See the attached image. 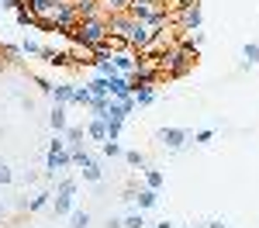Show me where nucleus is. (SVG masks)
Returning <instances> with one entry per match:
<instances>
[{
    "instance_id": "4be33fe9",
    "label": "nucleus",
    "mask_w": 259,
    "mask_h": 228,
    "mask_svg": "<svg viewBox=\"0 0 259 228\" xmlns=\"http://www.w3.org/2000/svg\"><path fill=\"white\" fill-rule=\"evenodd\" d=\"M18 49H21V56H41V49H45V45H41L38 38H24Z\"/></svg>"
},
{
    "instance_id": "f3484780",
    "label": "nucleus",
    "mask_w": 259,
    "mask_h": 228,
    "mask_svg": "<svg viewBox=\"0 0 259 228\" xmlns=\"http://www.w3.org/2000/svg\"><path fill=\"white\" fill-rule=\"evenodd\" d=\"M242 62H245L249 69L259 62V45H256V41H245V45H242Z\"/></svg>"
},
{
    "instance_id": "20e7f679",
    "label": "nucleus",
    "mask_w": 259,
    "mask_h": 228,
    "mask_svg": "<svg viewBox=\"0 0 259 228\" xmlns=\"http://www.w3.org/2000/svg\"><path fill=\"white\" fill-rule=\"evenodd\" d=\"M49 204H52V190H35L31 197H24V201H21V207H24L28 214H38V211H49Z\"/></svg>"
},
{
    "instance_id": "9d476101",
    "label": "nucleus",
    "mask_w": 259,
    "mask_h": 228,
    "mask_svg": "<svg viewBox=\"0 0 259 228\" xmlns=\"http://www.w3.org/2000/svg\"><path fill=\"white\" fill-rule=\"evenodd\" d=\"M107 90H111V97H132V86H128V76H107Z\"/></svg>"
},
{
    "instance_id": "412c9836",
    "label": "nucleus",
    "mask_w": 259,
    "mask_h": 228,
    "mask_svg": "<svg viewBox=\"0 0 259 228\" xmlns=\"http://www.w3.org/2000/svg\"><path fill=\"white\" fill-rule=\"evenodd\" d=\"M90 101H94V97H90L87 83H76V90H73V104H76V107H90Z\"/></svg>"
},
{
    "instance_id": "1a4fd4ad",
    "label": "nucleus",
    "mask_w": 259,
    "mask_h": 228,
    "mask_svg": "<svg viewBox=\"0 0 259 228\" xmlns=\"http://www.w3.org/2000/svg\"><path fill=\"white\" fill-rule=\"evenodd\" d=\"M83 128H87V139H90V142H107V121H100V118H90V121L83 124Z\"/></svg>"
},
{
    "instance_id": "4c0bfd02",
    "label": "nucleus",
    "mask_w": 259,
    "mask_h": 228,
    "mask_svg": "<svg viewBox=\"0 0 259 228\" xmlns=\"http://www.w3.org/2000/svg\"><path fill=\"white\" fill-rule=\"evenodd\" d=\"M66 228H73V225H66Z\"/></svg>"
},
{
    "instance_id": "f03ea898",
    "label": "nucleus",
    "mask_w": 259,
    "mask_h": 228,
    "mask_svg": "<svg viewBox=\"0 0 259 228\" xmlns=\"http://www.w3.org/2000/svg\"><path fill=\"white\" fill-rule=\"evenodd\" d=\"M177 24H180V35H190L204 24V11H200L197 0H177Z\"/></svg>"
},
{
    "instance_id": "c85d7f7f",
    "label": "nucleus",
    "mask_w": 259,
    "mask_h": 228,
    "mask_svg": "<svg viewBox=\"0 0 259 228\" xmlns=\"http://www.w3.org/2000/svg\"><path fill=\"white\" fill-rule=\"evenodd\" d=\"M124 131V121H107V139H121Z\"/></svg>"
},
{
    "instance_id": "423d86ee",
    "label": "nucleus",
    "mask_w": 259,
    "mask_h": 228,
    "mask_svg": "<svg viewBox=\"0 0 259 228\" xmlns=\"http://www.w3.org/2000/svg\"><path fill=\"white\" fill-rule=\"evenodd\" d=\"M49 128H52L56 135H62V131L69 128V107H62V104H52V107H49Z\"/></svg>"
},
{
    "instance_id": "bb28decb",
    "label": "nucleus",
    "mask_w": 259,
    "mask_h": 228,
    "mask_svg": "<svg viewBox=\"0 0 259 228\" xmlns=\"http://www.w3.org/2000/svg\"><path fill=\"white\" fill-rule=\"evenodd\" d=\"M11 184H14V169L7 163H0V187H11Z\"/></svg>"
},
{
    "instance_id": "7c9ffc66",
    "label": "nucleus",
    "mask_w": 259,
    "mask_h": 228,
    "mask_svg": "<svg viewBox=\"0 0 259 228\" xmlns=\"http://www.w3.org/2000/svg\"><path fill=\"white\" fill-rule=\"evenodd\" d=\"M24 0H0V11H21Z\"/></svg>"
},
{
    "instance_id": "a878e982",
    "label": "nucleus",
    "mask_w": 259,
    "mask_h": 228,
    "mask_svg": "<svg viewBox=\"0 0 259 228\" xmlns=\"http://www.w3.org/2000/svg\"><path fill=\"white\" fill-rule=\"evenodd\" d=\"M132 97H135V107H149V104H156V90H139Z\"/></svg>"
},
{
    "instance_id": "b1692460",
    "label": "nucleus",
    "mask_w": 259,
    "mask_h": 228,
    "mask_svg": "<svg viewBox=\"0 0 259 228\" xmlns=\"http://www.w3.org/2000/svg\"><path fill=\"white\" fill-rule=\"evenodd\" d=\"M76 190H80V184H76L73 176H62L59 184H56V194H73V197H76Z\"/></svg>"
},
{
    "instance_id": "dca6fc26",
    "label": "nucleus",
    "mask_w": 259,
    "mask_h": 228,
    "mask_svg": "<svg viewBox=\"0 0 259 228\" xmlns=\"http://www.w3.org/2000/svg\"><path fill=\"white\" fill-rule=\"evenodd\" d=\"M121 159H124V163L132 166V169H139V173H142V169H145V166H149V159L142 156L139 149H124V156H121Z\"/></svg>"
},
{
    "instance_id": "6e6552de",
    "label": "nucleus",
    "mask_w": 259,
    "mask_h": 228,
    "mask_svg": "<svg viewBox=\"0 0 259 228\" xmlns=\"http://www.w3.org/2000/svg\"><path fill=\"white\" fill-rule=\"evenodd\" d=\"M156 204H159V190H152V187H142L139 194H135V207H139V211H152Z\"/></svg>"
},
{
    "instance_id": "ddd939ff",
    "label": "nucleus",
    "mask_w": 259,
    "mask_h": 228,
    "mask_svg": "<svg viewBox=\"0 0 259 228\" xmlns=\"http://www.w3.org/2000/svg\"><path fill=\"white\" fill-rule=\"evenodd\" d=\"M100 14L111 18V14H128V0H100Z\"/></svg>"
},
{
    "instance_id": "aec40b11",
    "label": "nucleus",
    "mask_w": 259,
    "mask_h": 228,
    "mask_svg": "<svg viewBox=\"0 0 259 228\" xmlns=\"http://www.w3.org/2000/svg\"><path fill=\"white\" fill-rule=\"evenodd\" d=\"M90 221H94V218H90L87 207H76V211L69 214V225H73V228H90Z\"/></svg>"
},
{
    "instance_id": "9b49d317",
    "label": "nucleus",
    "mask_w": 259,
    "mask_h": 228,
    "mask_svg": "<svg viewBox=\"0 0 259 228\" xmlns=\"http://www.w3.org/2000/svg\"><path fill=\"white\" fill-rule=\"evenodd\" d=\"M142 176H145V187H152V190H162V184H166V173L156 169V166H145Z\"/></svg>"
},
{
    "instance_id": "c756f323",
    "label": "nucleus",
    "mask_w": 259,
    "mask_h": 228,
    "mask_svg": "<svg viewBox=\"0 0 259 228\" xmlns=\"http://www.w3.org/2000/svg\"><path fill=\"white\" fill-rule=\"evenodd\" d=\"M45 152H66V139H62V135H56L52 142L45 145Z\"/></svg>"
},
{
    "instance_id": "e433bc0d",
    "label": "nucleus",
    "mask_w": 259,
    "mask_h": 228,
    "mask_svg": "<svg viewBox=\"0 0 259 228\" xmlns=\"http://www.w3.org/2000/svg\"><path fill=\"white\" fill-rule=\"evenodd\" d=\"M177 228H190V225H177Z\"/></svg>"
},
{
    "instance_id": "39448f33",
    "label": "nucleus",
    "mask_w": 259,
    "mask_h": 228,
    "mask_svg": "<svg viewBox=\"0 0 259 228\" xmlns=\"http://www.w3.org/2000/svg\"><path fill=\"white\" fill-rule=\"evenodd\" d=\"M49 211H52L56 218H69V214L76 211V197H73V194H52V204H49Z\"/></svg>"
},
{
    "instance_id": "4468645a",
    "label": "nucleus",
    "mask_w": 259,
    "mask_h": 228,
    "mask_svg": "<svg viewBox=\"0 0 259 228\" xmlns=\"http://www.w3.org/2000/svg\"><path fill=\"white\" fill-rule=\"evenodd\" d=\"M87 90H90V97H111L107 76H90V80H87Z\"/></svg>"
},
{
    "instance_id": "c9c22d12",
    "label": "nucleus",
    "mask_w": 259,
    "mask_h": 228,
    "mask_svg": "<svg viewBox=\"0 0 259 228\" xmlns=\"http://www.w3.org/2000/svg\"><path fill=\"white\" fill-rule=\"evenodd\" d=\"M0 218H4V204H0Z\"/></svg>"
},
{
    "instance_id": "393cba45",
    "label": "nucleus",
    "mask_w": 259,
    "mask_h": 228,
    "mask_svg": "<svg viewBox=\"0 0 259 228\" xmlns=\"http://www.w3.org/2000/svg\"><path fill=\"white\" fill-rule=\"evenodd\" d=\"M190 142H194V145H211V142H214V128H204V131H194V135H190Z\"/></svg>"
},
{
    "instance_id": "cd10ccee",
    "label": "nucleus",
    "mask_w": 259,
    "mask_h": 228,
    "mask_svg": "<svg viewBox=\"0 0 259 228\" xmlns=\"http://www.w3.org/2000/svg\"><path fill=\"white\" fill-rule=\"evenodd\" d=\"M0 52H4L11 62H21V49H18V45H0Z\"/></svg>"
},
{
    "instance_id": "6ab92c4d",
    "label": "nucleus",
    "mask_w": 259,
    "mask_h": 228,
    "mask_svg": "<svg viewBox=\"0 0 259 228\" xmlns=\"http://www.w3.org/2000/svg\"><path fill=\"white\" fill-rule=\"evenodd\" d=\"M80 176L87 180V184H100V176H104V169H100V163L94 159L90 166H83V169H80Z\"/></svg>"
},
{
    "instance_id": "72a5a7b5",
    "label": "nucleus",
    "mask_w": 259,
    "mask_h": 228,
    "mask_svg": "<svg viewBox=\"0 0 259 228\" xmlns=\"http://www.w3.org/2000/svg\"><path fill=\"white\" fill-rule=\"evenodd\" d=\"M204 228H228V225H225L221 218H211V221H207V225H204Z\"/></svg>"
},
{
    "instance_id": "5701e85b",
    "label": "nucleus",
    "mask_w": 259,
    "mask_h": 228,
    "mask_svg": "<svg viewBox=\"0 0 259 228\" xmlns=\"http://www.w3.org/2000/svg\"><path fill=\"white\" fill-rule=\"evenodd\" d=\"M121 221H124V228H145V211L135 207V211H132V214H124Z\"/></svg>"
},
{
    "instance_id": "f257e3e1",
    "label": "nucleus",
    "mask_w": 259,
    "mask_h": 228,
    "mask_svg": "<svg viewBox=\"0 0 259 228\" xmlns=\"http://www.w3.org/2000/svg\"><path fill=\"white\" fill-rule=\"evenodd\" d=\"M69 38L76 41V45H87V49H97L104 41L111 38V28H107V18L104 14H94V18H83L73 24V31H69Z\"/></svg>"
},
{
    "instance_id": "f704fd0d",
    "label": "nucleus",
    "mask_w": 259,
    "mask_h": 228,
    "mask_svg": "<svg viewBox=\"0 0 259 228\" xmlns=\"http://www.w3.org/2000/svg\"><path fill=\"white\" fill-rule=\"evenodd\" d=\"M156 228H177V221H169V218H162V221H156Z\"/></svg>"
},
{
    "instance_id": "f8f14e48",
    "label": "nucleus",
    "mask_w": 259,
    "mask_h": 228,
    "mask_svg": "<svg viewBox=\"0 0 259 228\" xmlns=\"http://www.w3.org/2000/svg\"><path fill=\"white\" fill-rule=\"evenodd\" d=\"M73 7H76V18H94L100 14V0H73Z\"/></svg>"
},
{
    "instance_id": "2f4dec72",
    "label": "nucleus",
    "mask_w": 259,
    "mask_h": 228,
    "mask_svg": "<svg viewBox=\"0 0 259 228\" xmlns=\"http://www.w3.org/2000/svg\"><path fill=\"white\" fill-rule=\"evenodd\" d=\"M35 86H38L41 94H52V86H56V83H49V80H41V76H35Z\"/></svg>"
},
{
    "instance_id": "a211bd4d",
    "label": "nucleus",
    "mask_w": 259,
    "mask_h": 228,
    "mask_svg": "<svg viewBox=\"0 0 259 228\" xmlns=\"http://www.w3.org/2000/svg\"><path fill=\"white\" fill-rule=\"evenodd\" d=\"M100 152H104L107 159H121V156H124V149H121L118 139H107V142H100Z\"/></svg>"
},
{
    "instance_id": "473e14b6",
    "label": "nucleus",
    "mask_w": 259,
    "mask_h": 228,
    "mask_svg": "<svg viewBox=\"0 0 259 228\" xmlns=\"http://www.w3.org/2000/svg\"><path fill=\"white\" fill-rule=\"evenodd\" d=\"M104 228H124V221H121L118 214H111V218H107V225H104Z\"/></svg>"
},
{
    "instance_id": "7ed1b4c3",
    "label": "nucleus",
    "mask_w": 259,
    "mask_h": 228,
    "mask_svg": "<svg viewBox=\"0 0 259 228\" xmlns=\"http://www.w3.org/2000/svg\"><path fill=\"white\" fill-rule=\"evenodd\" d=\"M156 142H159L162 149H169V152H180L183 145L190 142V131H187V128H159V131H156Z\"/></svg>"
},
{
    "instance_id": "2eb2a0df",
    "label": "nucleus",
    "mask_w": 259,
    "mask_h": 228,
    "mask_svg": "<svg viewBox=\"0 0 259 228\" xmlns=\"http://www.w3.org/2000/svg\"><path fill=\"white\" fill-rule=\"evenodd\" d=\"M62 139H66V145H83V139H87V128H83V124H69V128L62 131Z\"/></svg>"
},
{
    "instance_id": "0eeeda50",
    "label": "nucleus",
    "mask_w": 259,
    "mask_h": 228,
    "mask_svg": "<svg viewBox=\"0 0 259 228\" xmlns=\"http://www.w3.org/2000/svg\"><path fill=\"white\" fill-rule=\"evenodd\" d=\"M73 90H76V83H56L52 86V104H62V107H73Z\"/></svg>"
}]
</instances>
